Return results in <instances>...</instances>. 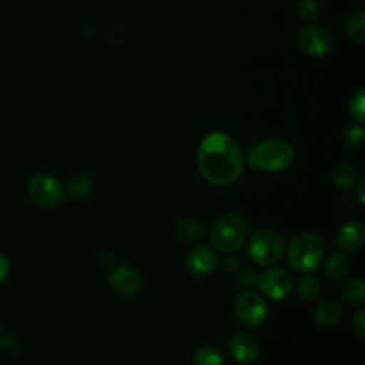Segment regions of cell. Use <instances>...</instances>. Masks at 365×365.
<instances>
[{"instance_id": "6da1fadb", "label": "cell", "mask_w": 365, "mask_h": 365, "mask_svg": "<svg viewBox=\"0 0 365 365\" xmlns=\"http://www.w3.org/2000/svg\"><path fill=\"white\" fill-rule=\"evenodd\" d=\"M244 164L245 158L238 143L222 131L210 133L198 145V170L214 185L235 182L244 173Z\"/></svg>"}, {"instance_id": "7a4b0ae2", "label": "cell", "mask_w": 365, "mask_h": 365, "mask_svg": "<svg viewBox=\"0 0 365 365\" xmlns=\"http://www.w3.org/2000/svg\"><path fill=\"white\" fill-rule=\"evenodd\" d=\"M294 147L288 141L279 138L261 141L245 155V161L252 170L264 173L284 171L294 163Z\"/></svg>"}, {"instance_id": "3957f363", "label": "cell", "mask_w": 365, "mask_h": 365, "mask_svg": "<svg viewBox=\"0 0 365 365\" xmlns=\"http://www.w3.org/2000/svg\"><path fill=\"white\" fill-rule=\"evenodd\" d=\"M287 248L289 265L299 272L315 269L324 257V242L314 232H299L291 238Z\"/></svg>"}, {"instance_id": "277c9868", "label": "cell", "mask_w": 365, "mask_h": 365, "mask_svg": "<svg viewBox=\"0 0 365 365\" xmlns=\"http://www.w3.org/2000/svg\"><path fill=\"white\" fill-rule=\"evenodd\" d=\"M210 240L214 248L230 254L238 251L248 240V225L237 214H228L217 220L211 228Z\"/></svg>"}, {"instance_id": "5b68a950", "label": "cell", "mask_w": 365, "mask_h": 365, "mask_svg": "<svg viewBox=\"0 0 365 365\" xmlns=\"http://www.w3.org/2000/svg\"><path fill=\"white\" fill-rule=\"evenodd\" d=\"M285 247V240L278 231L262 228L248 240V255L257 265L271 267L282 258Z\"/></svg>"}, {"instance_id": "8992f818", "label": "cell", "mask_w": 365, "mask_h": 365, "mask_svg": "<svg viewBox=\"0 0 365 365\" xmlns=\"http://www.w3.org/2000/svg\"><path fill=\"white\" fill-rule=\"evenodd\" d=\"M27 194L34 204L43 208L57 207L64 200V188L61 182L47 173H37L29 180Z\"/></svg>"}, {"instance_id": "52a82bcc", "label": "cell", "mask_w": 365, "mask_h": 365, "mask_svg": "<svg viewBox=\"0 0 365 365\" xmlns=\"http://www.w3.org/2000/svg\"><path fill=\"white\" fill-rule=\"evenodd\" d=\"M234 312L241 324L247 327H258L265 321L268 308L259 294L255 291H244L235 298Z\"/></svg>"}, {"instance_id": "ba28073f", "label": "cell", "mask_w": 365, "mask_h": 365, "mask_svg": "<svg viewBox=\"0 0 365 365\" xmlns=\"http://www.w3.org/2000/svg\"><path fill=\"white\" fill-rule=\"evenodd\" d=\"M257 285L271 299H284L287 298L294 287L292 278L288 271L284 268H267L261 274H258Z\"/></svg>"}, {"instance_id": "9c48e42d", "label": "cell", "mask_w": 365, "mask_h": 365, "mask_svg": "<svg viewBox=\"0 0 365 365\" xmlns=\"http://www.w3.org/2000/svg\"><path fill=\"white\" fill-rule=\"evenodd\" d=\"M299 47L311 57H322L329 53L332 38L327 29L317 24H307L298 34Z\"/></svg>"}, {"instance_id": "30bf717a", "label": "cell", "mask_w": 365, "mask_h": 365, "mask_svg": "<svg viewBox=\"0 0 365 365\" xmlns=\"http://www.w3.org/2000/svg\"><path fill=\"white\" fill-rule=\"evenodd\" d=\"M187 271L198 278L211 275L218 267V257L214 250L205 245H198L190 250L185 257Z\"/></svg>"}, {"instance_id": "8fae6325", "label": "cell", "mask_w": 365, "mask_h": 365, "mask_svg": "<svg viewBox=\"0 0 365 365\" xmlns=\"http://www.w3.org/2000/svg\"><path fill=\"white\" fill-rule=\"evenodd\" d=\"M228 349L231 356L241 364H251L259 355V344L255 336L247 331H237L230 336Z\"/></svg>"}, {"instance_id": "7c38bea8", "label": "cell", "mask_w": 365, "mask_h": 365, "mask_svg": "<svg viewBox=\"0 0 365 365\" xmlns=\"http://www.w3.org/2000/svg\"><path fill=\"white\" fill-rule=\"evenodd\" d=\"M110 287L120 295H135L141 288V275L130 265H118L110 271Z\"/></svg>"}, {"instance_id": "4fadbf2b", "label": "cell", "mask_w": 365, "mask_h": 365, "mask_svg": "<svg viewBox=\"0 0 365 365\" xmlns=\"http://www.w3.org/2000/svg\"><path fill=\"white\" fill-rule=\"evenodd\" d=\"M365 241V227L358 220L346 221L336 231V245L345 252H355Z\"/></svg>"}, {"instance_id": "5bb4252c", "label": "cell", "mask_w": 365, "mask_h": 365, "mask_svg": "<svg viewBox=\"0 0 365 365\" xmlns=\"http://www.w3.org/2000/svg\"><path fill=\"white\" fill-rule=\"evenodd\" d=\"M344 315L342 307L335 301H325L315 307L314 309V319L318 325L329 328L335 327Z\"/></svg>"}, {"instance_id": "9a60e30c", "label": "cell", "mask_w": 365, "mask_h": 365, "mask_svg": "<svg viewBox=\"0 0 365 365\" xmlns=\"http://www.w3.org/2000/svg\"><path fill=\"white\" fill-rule=\"evenodd\" d=\"M94 181L87 174H76L67 182V194L73 200H84L91 194Z\"/></svg>"}, {"instance_id": "2e32d148", "label": "cell", "mask_w": 365, "mask_h": 365, "mask_svg": "<svg viewBox=\"0 0 365 365\" xmlns=\"http://www.w3.org/2000/svg\"><path fill=\"white\" fill-rule=\"evenodd\" d=\"M177 234L184 241H197L204 237L205 227L198 218L185 217L178 221Z\"/></svg>"}, {"instance_id": "e0dca14e", "label": "cell", "mask_w": 365, "mask_h": 365, "mask_svg": "<svg viewBox=\"0 0 365 365\" xmlns=\"http://www.w3.org/2000/svg\"><path fill=\"white\" fill-rule=\"evenodd\" d=\"M341 298L348 305H359L365 298V284L361 278L348 279L341 288Z\"/></svg>"}, {"instance_id": "ac0fdd59", "label": "cell", "mask_w": 365, "mask_h": 365, "mask_svg": "<svg viewBox=\"0 0 365 365\" xmlns=\"http://www.w3.org/2000/svg\"><path fill=\"white\" fill-rule=\"evenodd\" d=\"M356 180H358V173L348 163H341L332 170V181L339 188H344V190L352 188L356 184Z\"/></svg>"}, {"instance_id": "d6986e66", "label": "cell", "mask_w": 365, "mask_h": 365, "mask_svg": "<svg viewBox=\"0 0 365 365\" xmlns=\"http://www.w3.org/2000/svg\"><path fill=\"white\" fill-rule=\"evenodd\" d=\"M349 258L344 254H332L325 264V274L331 279H341L349 271Z\"/></svg>"}, {"instance_id": "ffe728a7", "label": "cell", "mask_w": 365, "mask_h": 365, "mask_svg": "<svg viewBox=\"0 0 365 365\" xmlns=\"http://www.w3.org/2000/svg\"><path fill=\"white\" fill-rule=\"evenodd\" d=\"M192 364L194 365H222L224 355L217 346L202 345L194 352Z\"/></svg>"}, {"instance_id": "44dd1931", "label": "cell", "mask_w": 365, "mask_h": 365, "mask_svg": "<svg viewBox=\"0 0 365 365\" xmlns=\"http://www.w3.org/2000/svg\"><path fill=\"white\" fill-rule=\"evenodd\" d=\"M321 292V284L314 275H304L297 282V295L301 301L309 302L314 301Z\"/></svg>"}, {"instance_id": "7402d4cb", "label": "cell", "mask_w": 365, "mask_h": 365, "mask_svg": "<svg viewBox=\"0 0 365 365\" xmlns=\"http://www.w3.org/2000/svg\"><path fill=\"white\" fill-rule=\"evenodd\" d=\"M346 33L358 44L365 43V13L356 11L346 21Z\"/></svg>"}, {"instance_id": "603a6c76", "label": "cell", "mask_w": 365, "mask_h": 365, "mask_svg": "<svg viewBox=\"0 0 365 365\" xmlns=\"http://www.w3.org/2000/svg\"><path fill=\"white\" fill-rule=\"evenodd\" d=\"M349 114L351 117L362 124L365 121V91L364 88H359L349 101Z\"/></svg>"}, {"instance_id": "cb8c5ba5", "label": "cell", "mask_w": 365, "mask_h": 365, "mask_svg": "<svg viewBox=\"0 0 365 365\" xmlns=\"http://www.w3.org/2000/svg\"><path fill=\"white\" fill-rule=\"evenodd\" d=\"M297 13L305 23L311 24L318 17V4L315 0H299L297 4Z\"/></svg>"}, {"instance_id": "d4e9b609", "label": "cell", "mask_w": 365, "mask_h": 365, "mask_svg": "<svg viewBox=\"0 0 365 365\" xmlns=\"http://www.w3.org/2000/svg\"><path fill=\"white\" fill-rule=\"evenodd\" d=\"M344 140L349 147H359L364 141V128L362 125L358 124H349L345 130H344Z\"/></svg>"}, {"instance_id": "484cf974", "label": "cell", "mask_w": 365, "mask_h": 365, "mask_svg": "<svg viewBox=\"0 0 365 365\" xmlns=\"http://www.w3.org/2000/svg\"><path fill=\"white\" fill-rule=\"evenodd\" d=\"M257 279H258V272L254 268L238 269V274H237L238 284L244 287H254L257 285Z\"/></svg>"}, {"instance_id": "4316f807", "label": "cell", "mask_w": 365, "mask_h": 365, "mask_svg": "<svg viewBox=\"0 0 365 365\" xmlns=\"http://www.w3.org/2000/svg\"><path fill=\"white\" fill-rule=\"evenodd\" d=\"M218 267L224 272H237L240 269V261L232 255H225L218 259Z\"/></svg>"}, {"instance_id": "83f0119b", "label": "cell", "mask_w": 365, "mask_h": 365, "mask_svg": "<svg viewBox=\"0 0 365 365\" xmlns=\"http://www.w3.org/2000/svg\"><path fill=\"white\" fill-rule=\"evenodd\" d=\"M352 328L359 338L365 336V309H359L352 318Z\"/></svg>"}, {"instance_id": "f1b7e54d", "label": "cell", "mask_w": 365, "mask_h": 365, "mask_svg": "<svg viewBox=\"0 0 365 365\" xmlns=\"http://www.w3.org/2000/svg\"><path fill=\"white\" fill-rule=\"evenodd\" d=\"M97 259H98L100 265L111 267L113 262H114V255L108 250H100V252L97 255Z\"/></svg>"}, {"instance_id": "f546056e", "label": "cell", "mask_w": 365, "mask_h": 365, "mask_svg": "<svg viewBox=\"0 0 365 365\" xmlns=\"http://www.w3.org/2000/svg\"><path fill=\"white\" fill-rule=\"evenodd\" d=\"M9 269H10V262L7 257L3 252H0V284L7 278Z\"/></svg>"}, {"instance_id": "4dcf8cb0", "label": "cell", "mask_w": 365, "mask_h": 365, "mask_svg": "<svg viewBox=\"0 0 365 365\" xmlns=\"http://www.w3.org/2000/svg\"><path fill=\"white\" fill-rule=\"evenodd\" d=\"M364 187H365V181L361 180L358 182V187H356V194H358V201L364 205L365 204V197H364Z\"/></svg>"}, {"instance_id": "1f68e13d", "label": "cell", "mask_w": 365, "mask_h": 365, "mask_svg": "<svg viewBox=\"0 0 365 365\" xmlns=\"http://www.w3.org/2000/svg\"><path fill=\"white\" fill-rule=\"evenodd\" d=\"M1 331H3V324H1V319H0V334H1Z\"/></svg>"}]
</instances>
